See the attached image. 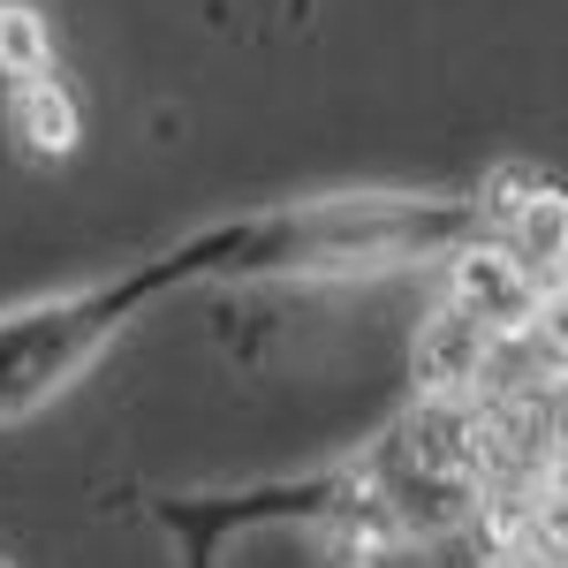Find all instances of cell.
Masks as SVG:
<instances>
[{
    "label": "cell",
    "instance_id": "obj_1",
    "mask_svg": "<svg viewBox=\"0 0 568 568\" xmlns=\"http://www.w3.org/2000/svg\"><path fill=\"white\" fill-rule=\"evenodd\" d=\"M447 304L470 311L500 342H516L538 318H554V296L524 273V258L508 243H485V235H455L447 243Z\"/></svg>",
    "mask_w": 568,
    "mask_h": 568
},
{
    "label": "cell",
    "instance_id": "obj_2",
    "mask_svg": "<svg viewBox=\"0 0 568 568\" xmlns=\"http://www.w3.org/2000/svg\"><path fill=\"white\" fill-rule=\"evenodd\" d=\"M500 372V334H485L470 311L439 304L425 326H417V379L425 394H455V402H478Z\"/></svg>",
    "mask_w": 568,
    "mask_h": 568
},
{
    "label": "cell",
    "instance_id": "obj_3",
    "mask_svg": "<svg viewBox=\"0 0 568 568\" xmlns=\"http://www.w3.org/2000/svg\"><path fill=\"white\" fill-rule=\"evenodd\" d=\"M8 130L23 144V160H69L84 144V114H77V91L53 84V77H23L16 84V106H8Z\"/></svg>",
    "mask_w": 568,
    "mask_h": 568
},
{
    "label": "cell",
    "instance_id": "obj_4",
    "mask_svg": "<svg viewBox=\"0 0 568 568\" xmlns=\"http://www.w3.org/2000/svg\"><path fill=\"white\" fill-rule=\"evenodd\" d=\"M508 227H516V258H524V273L546 288V296H561V258H568V205H561V190H530L524 205L508 213Z\"/></svg>",
    "mask_w": 568,
    "mask_h": 568
},
{
    "label": "cell",
    "instance_id": "obj_5",
    "mask_svg": "<svg viewBox=\"0 0 568 568\" xmlns=\"http://www.w3.org/2000/svg\"><path fill=\"white\" fill-rule=\"evenodd\" d=\"M53 69V16L39 0H0V77L23 84Z\"/></svg>",
    "mask_w": 568,
    "mask_h": 568
},
{
    "label": "cell",
    "instance_id": "obj_6",
    "mask_svg": "<svg viewBox=\"0 0 568 568\" xmlns=\"http://www.w3.org/2000/svg\"><path fill=\"white\" fill-rule=\"evenodd\" d=\"M530 190H538V168H500V175L485 182V197H478V213H493V220H508L516 205H524Z\"/></svg>",
    "mask_w": 568,
    "mask_h": 568
},
{
    "label": "cell",
    "instance_id": "obj_7",
    "mask_svg": "<svg viewBox=\"0 0 568 568\" xmlns=\"http://www.w3.org/2000/svg\"><path fill=\"white\" fill-rule=\"evenodd\" d=\"M485 568H546V561H530V554H493Z\"/></svg>",
    "mask_w": 568,
    "mask_h": 568
},
{
    "label": "cell",
    "instance_id": "obj_8",
    "mask_svg": "<svg viewBox=\"0 0 568 568\" xmlns=\"http://www.w3.org/2000/svg\"><path fill=\"white\" fill-rule=\"evenodd\" d=\"M0 568H8V561H0Z\"/></svg>",
    "mask_w": 568,
    "mask_h": 568
}]
</instances>
